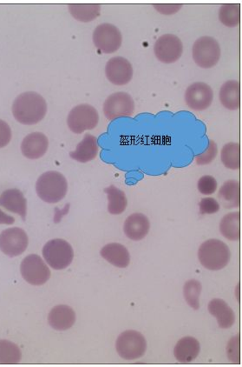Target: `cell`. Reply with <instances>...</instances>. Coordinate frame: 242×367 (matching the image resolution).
Returning a JSON list of instances; mask_svg holds the SVG:
<instances>
[{
  "label": "cell",
  "instance_id": "6da1fadb",
  "mask_svg": "<svg viewBox=\"0 0 242 367\" xmlns=\"http://www.w3.org/2000/svg\"><path fill=\"white\" fill-rule=\"evenodd\" d=\"M46 113V100L34 92L20 94L12 104L13 116L19 123L26 126L39 123Z\"/></svg>",
  "mask_w": 242,
  "mask_h": 367
},
{
  "label": "cell",
  "instance_id": "7a4b0ae2",
  "mask_svg": "<svg viewBox=\"0 0 242 367\" xmlns=\"http://www.w3.org/2000/svg\"><path fill=\"white\" fill-rule=\"evenodd\" d=\"M36 191L43 201L56 204L65 197L68 183L65 177L59 171H46L37 181Z\"/></svg>",
  "mask_w": 242,
  "mask_h": 367
},
{
  "label": "cell",
  "instance_id": "3957f363",
  "mask_svg": "<svg viewBox=\"0 0 242 367\" xmlns=\"http://www.w3.org/2000/svg\"><path fill=\"white\" fill-rule=\"evenodd\" d=\"M198 258L208 270L219 271L230 263L231 252L224 242L211 238L201 245Z\"/></svg>",
  "mask_w": 242,
  "mask_h": 367
},
{
  "label": "cell",
  "instance_id": "277c9868",
  "mask_svg": "<svg viewBox=\"0 0 242 367\" xmlns=\"http://www.w3.org/2000/svg\"><path fill=\"white\" fill-rule=\"evenodd\" d=\"M43 257L50 267L55 270H63L72 264L74 251L68 242L56 238L47 242L43 247Z\"/></svg>",
  "mask_w": 242,
  "mask_h": 367
},
{
  "label": "cell",
  "instance_id": "5b68a950",
  "mask_svg": "<svg viewBox=\"0 0 242 367\" xmlns=\"http://www.w3.org/2000/svg\"><path fill=\"white\" fill-rule=\"evenodd\" d=\"M116 349L121 358L125 360H136L145 355L147 342L139 332L134 330L121 333L116 342Z\"/></svg>",
  "mask_w": 242,
  "mask_h": 367
},
{
  "label": "cell",
  "instance_id": "8992f818",
  "mask_svg": "<svg viewBox=\"0 0 242 367\" xmlns=\"http://www.w3.org/2000/svg\"><path fill=\"white\" fill-rule=\"evenodd\" d=\"M192 55L198 66L204 69L212 68L221 59L219 43L212 37H201L194 44Z\"/></svg>",
  "mask_w": 242,
  "mask_h": 367
},
{
  "label": "cell",
  "instance_id": "52a82bcc",
  "mask_svg": "<svg viewBox=\"0 0 242 367\" xmlns=\"http://www.w3.org/2000/svg\"><path fill=\"white\" fill-rule=\"evenodd\" d=\"M99 115L95 107L88 104H81L70 111L67 124L70 130L76 134L93 130L99 124Z\"/></svg>",
  "mask_w": 242,
  "mask_h": 367
},
{
  "label": "cell",
  "instance_id": "ba28073f",
  "mask_svg": "<svg viewBox=\"0 0 242 367\" xmlns=\"http://www.w3.org/2000/svg\"><path fill=\"white\" fill-rule=\"evenodd\" d=\"M93 43L101 52L110 55L116 53L122 46V33L112 23H101L93 32Z\"/></svg>",
  "mask_w": 242,
  "mask_h": 367
},
{
  "label": "cell",
  "instance_id": "9c48e42d",
  "mask_svg": "<svg viewBox=\"0 0 242 367\" xmlns=\"http://www.w3.org/2000/svg\"><path fill=\"white\" fill-rule=\"evenodd\" d=\"M134 102L129 93L119 92L107 97L103 104V113L107 120H114L119 117H132Z\"/></svg>",
  "mask_w": 242,
  "mask_h": 367
},
{
  "label": "cell",
  "instance_id": "30bf717a",
  "mask_svg": "<svg viewBox=\"0 0 242 367\" xmlns=\"http://www.w3.org/2000/svg\"><path fill=\"white\" fill-rule=\"evenodd\" d=\"M20 271L25 281L32 285L46 284L50 278L49 267L42 258L37 254L29 255L23 258Z\"/></svg>",
  "mask_w": 242,
  "mask_h": 367
},
{
  "label": "cell",
  "instance_id": "8fae6325",
  "mask_svg": "<svg viewBox=\"0 0 242 367\" xmlns=\"http://www.w3.org/2000/svg\"><path fill=\"white\" fill-rule=\"evenodd\" d=\"M183 45L174 35L161 36L154 43V53L158 60L164 64L177 62L183 55Z\"/></svg>",
  "mask_w": 242,
  "mask_h": 367
},
{
  "label": "cell",
  "instance_id": "7c38bea8",
  "mask_svg": "<svg viewBox=\"0 0 242 367\" xmlns=\"http://www.w3.org/2000/svg\"><path fill=\"white\" fill-rule=\"evenodd\" d=\"M28 243V236L21 228H8L0 234V250L11 258L22 254Z\"/></svg>",
  "mask_w": 242,
  "mask_h": 367
},
{
  "label": "cell",
  "instance_id": "4fadbf2b",
  "mask_svg": "<svg viewBox=\"0 0 242 367\" xmlns=\"http://www.w3.org/2000/svg\"><path fill=\"white\" fill-rule=\"evenodd\" d=\"M214 92L206 83L196 82L188 87L185 92V102L191 110L204 111L211 106Z\"/></svg>",
  "mask_w": 242,
  "mask_h": 367
},
{
  "label": "cell",
  "instance_id": "5bb4252c",
  "mask_svg": "<svg viewBox=\"0 0 242 367\" xmlns=\"http://www.w3.org/2000/svg\"><path fill=\"white\" fill-rule=\"evenodd\" d=\"M105 75L113 85L125 86L132 79V65L123 57H114L106 64Z\"/></svg>",
  "mask_w": 242,
  "mask_h": 367
},
{
  "label": "cell",
  "instance_id": "9a60e30c",
  "mask_svg": "<svg viewBox=\"0 0 242 367\" xmlns=\"http://www.w3.org/2000/svg\"><path fill=\"white\" fill-rule=\"evenodd\" d=\"M49 140L42 133H32L23 140L21 151L27 159L38 160L46 153Z\"/></svg>",
  "mask_w": 242,
  "mask_h": 367
},
{
  "label": "cell",
  "instance_id": "2e32d148",
  "mask_svg": "<svg viewBox=\"0 0 242 367\" xmlns=\"http://www.w3.org/2000/svg\"><path fill=\"white\" fill-rule=\"evenodd\" d=\"M150 223L149 218L143 214H133L124 222L123 232L131 241L143 240L149 234Z\"/></svg>",
  "mask_w": 242,
  "mask_h": 367
},
{
  "label": "cell",
  "instance_id": "e0dca14e",
  "mask_svg": "<svg viewBox=\"0 0 242 367\" xmlns=\"http://www.w3.org/2000/svg\"><path fill=\"white\" fill-rule=\"evenodd\" d=\"M48 321L57 331H66L75 324L76 313L68 305H57L49 313Z\"/></svg>",
  "mask_w": 242,
  "mask_h": 367
},
{
  "label": "cell",
  "instance_id": "ac0fdd59",
  "mask_svg": "<svg viewBox=\"0 0 242 367\" xmlns=\"http://www.w3.org/2000/svg\"><path fill=\"white\" fill-rule=\"evenodd\" d=\"M0 207L6 210L19 214L26 220L27 214V201L21 191L8 189L0 195Z\"/></svg>",
  "mask_w": 242,
  "mask_h": 367
},
{
  "label": "cell",
  "instance_id": "d6986e66",
  "mask_svg": "<svg viewBox=\"0 0 242 367\" xmlns=\"http://www.w3.org/2000/svg\"><path fill=\"white\" fill-rule=\"evenodd\" d=\"M200 351V343L196 339L184 337L174 346V355L178 362L188 364L194 361L199 355Z\"/></svg>",
  "mask_w": 242,
  "mask_h": 367
},
{
  "label": "cell",
  "instance_id": "ffe728a7",
  "mask_svg": "<svg viewBox=\"0 0 242 367\" xmlns=\"http://www.w3.org/2000/svg\"><path fill=\"white\" fill-rule=\"evenodd\" d=\"M100 254L107 262L116 267L126 268L130 263V252L122 244L110 243L104 245Z\"/></svg>",
  "mask_w": 242,
  "mask_h": 367
},
{
  "label": "cell",
  "instance_id": "44dd1931",
  "mask_svg": "<svg viewBox=\"0 0 242 367\" xmlns=\"http://www.w3.org/2000/svg\"><path fill=\"white\" fill-rule=\"evenodd\" d=\"M99 149V146L97 138L87 133L83 140L77 144L76 150L70 151V157L80 163H87L96 159Z\"/></svg>",
  "mask_w": 242,
  "mask_h": 367
},
{
  "label": "cell",
  "instance_id": "7402d4cb",
  "mask_svg": "<svg viewBox=\"0 0 242 367\" xmlns=\"http://www.w3.org/2000/svg\"><path fill=\"white\" fill-rule=\"evenodd\" d=\"M208 312L217 319L218 326L221 329L232 328L235 323V314L227 302L221 299H214L208 304Z\"/></svg>",
  "mask_w": 242,
  "mask_h": 367
},
{
  "label": "cell",
  "instance_id": "603a6c76",
  "mask_svg": "<svg viewBox=\"0 0 242 367\" xmlns=\"http://www.w3.org/2000/svg\"><path fill=\"white\" fill-rule=\"evenodd\" d=\"M220 101L225 109L236 111L241 106V86L236 80H228L220 90Z\"/></svg>",
  "mask_w": 242,
  "mask_h": 367
},
{
  "label": "cell",
  "instance_id": "cb8c5ba5",
  "mask_svg": "<svg viewBox=\"0 0 242 367\" xmlns=\"http://www.w3.org/2000/svg\"><path fill=\"white\" fill-rule=\"evenodd\" d=\"M218 198L225 208L232 209L240 207L241 187L238 181L230 180L225 182L220 188Z\"/></svg>",
  "mask_w": 242,
  "mask_h": 367
},
{
  "label": "cell",
  "instance_id": "d4e9b609",
  "mask_svg": "<svg viewBox=\"0 0 242 367\" xmlns=\"http://www.w3.org/2000/svg\"><path fill=\"white\" fill-rule=\"evenodd\" d=\"M221 235L230 241H238L241 238V214L230 213L225 215L220 223Z\"/></svg>",
  "mask_w": 242,
  "mask_h": 367
},
{
  "label": "cell",
  "instance_id": "484cf974",
  "mask_svg": "<svg viewBox=\"0 0 242 367\" xmlns=\"http://www.w3.org/2000/svg\"><path fill=\"white\" fill-rule=\"evenodd\" d=\"M104 193L107 194L108 201H109L108 211L110 214H122L126 210L128 200L123 191L112 185L104 189Z\"/></svg>",
  "mask_w": 242,
  "mask_h": 367
},
{
  "label": "cell",
  "instance_id": "4316f807",
  "mask_svg": "<svg viewBox=\"0 0 242 367\" xmlns=\"http://www.w3.org/2000/svg\"><path fill=\"white\" fill-rule=\"evenodd\" d=\"M68 8L73 18L81 22L92 21L101 12V6L97 4H72Z\"/></svg>",
  "mask_w": 242,
  "mask_h": 367
},
{
  "label": "cell",
  "instance_id": "83f0119b",
  "mask_svg": "<svg viewBox=\"0 0 242 367\" xmlns=\"http://www.w3.org/2000/svg\"><path fill=\"white\" fill-rule=\"evenodd\" d=\"M221 162L230 170H238L241 167V147L239 143H228L221 149Z\"/></svg>",
  "mask_w": 242,
  "mask_h": 367
},
{
  "label": "cell",
  "instance_id": "f1b7e54d",
  "mask_svg": "<svg viewBox=\"0 0 242 367\" xmlns=\"http://www.w3.org/2000/svg\"><path fill=\"white\" fill-rule=\"evenodd\" d=\"M21 360V352L19 346L8 340H0V364L14 365Z\"/></svg>",
  "mask_w": 242,
  "mask_h": 367
},
{
  "label": "cell",
  "instance_id": "f546056e",
  "mask_svg": "<svg viewBox=\"0 0 242 367\" xmlns=\"http://www.w3.org/2000/svg\"><path fill=\"white\" fill-rule=\"evenodd\" d=\"M219 19L228 28H235V26L240 25V5L225 4L221 6L219 11Z\"/></svg>",
  "mask_w": 242,
  "mask_h": 367
},
{
  "label": "cell",
  "instance_id": "4dcf8cb0",
  "mask_svg": "<svg viewBox=\"0 0 242 367\" xmlns=\"http://www.w3.org/2000/svg\"><path fill=\"white\" fill-rule=\"evenodd\" d=\"M201 284L196 279L185 283L183 288V294L185 301L191 308L198 310L200 308V295L201 294Z\"/></svg>",
  "mask_w": 242,
  "mask_h": 367
},
{
  "label": "cell",
  "instance_id": "1f68e13d",
  "mask_svg": "<svg viewBox=\"0 0 242 367\" xmlns=\"http://www.w3.org/2000/svg\"><path fill=\"white\" fill-rule=\"evenodd\" d=\"M217 153V144L214 140H210L206 151L196 157V162L198 166H206V164H210L216 158Z\"/></svg>",
  "mask_w": 242,
  "mask_h": 367
},
{
  "label": "cell",
  "instance_id": "d6a6232c",
  "mask_svg": "<svg viewBox=\"0 0 242 367\" xmlns=\"http://www.w3.org/2000/svg\"><path fill=\"white\" fill-rule=\"evenodd\" d=\"M218 184L216 180L213 176L210 175H205L198 180L197 188L198 191H200L201 194L211 195L215 193V191L217 190Z\"/></svg>",
  "mask_w": 242,
  "mask_h": 367
},
{
  "label": "cell",
  "instance_id": "836d02e7",
  "mask_svg": "<svg viewBox=\"0 0 242 367\" xmlns=\"http://www.w3.org/2000/svg\"><path fill=\"white\" fill-rule=\"evenodd\" d=\"M228 359L234 364H240L241 352H240V336H235L228 342L227 348Z\"/></svg>",
  "mask_w": 242,
  "mask_h": 367
},
{
  "label": "cell",
  "instance_id": "e575fe53",
  "mask_svg": "<svg viewBox=\"0 0 242 367\" xmlns=\"http://www.w3.org/2000/svg\"><path fill=\"white\" fill-rule=\"evenodd\" d=\"M199 207L201 214H214L219 211L221 207L214 198H204L200 201Z\"/></svg>",
  "mask_w": 242,
  "mask_h": 367
},
{
  "label": "cell",
  "instance_id": "d590c367",
  "mask_svg": "<svg viewBox=\"0 0 242 367\" xmlns=\"http://www.w3.org/2000/svg\"><path fill=\"white\" fill-rule=\"evenodd\" d=\"M12 139V130L9 124L0 120V148L8 146Z\"/></svg>",
  "mask_w": 242,
  "mask_h": 367
},
{
  "label": "cell",
  "instance_id": "8d00e7d4",
  "mask_svg": "<svg viewBox=\"0 0 242 367\" xmlns=\"http://www.w3.org/2000/svg\"><path fill=\"white\" fill-rule=\"evenodd\" d=\"M153 6L158 12H160L163 15H174V13L179 12L181 8H183V5L180 4H159L154 5Z\"/></svg>",
  "mask_w": 242,
  "mask_h": 367
},
{
  "label": "cell",
  "instance_id": "74e56055",
  "mask_svg": "<svg viewBox=\"0 0 242 367\" xmlns=\"http://www.w3.org/2000/svg\"><path fill=\"white\" fill-rule=\"evenodd\" d=\"M14 218L10 216V215L5 214L4 211L0 210V225H12L14 223Z\"/></svg>",
  "mask_w": 242,
  "mask_h": 367
}]
</instances>
